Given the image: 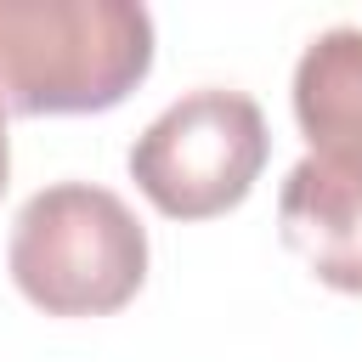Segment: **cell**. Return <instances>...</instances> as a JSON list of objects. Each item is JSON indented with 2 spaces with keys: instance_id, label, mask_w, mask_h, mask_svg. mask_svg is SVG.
Masks as SVG:
<instances>
[{
  "instance_id": "cell-1",
  "label": "cell",
  "mask_w": 362,
  "mask_h": 362,
  "mask_svg": "<svg viewBox=\"0 0 362 362\" xmlns=\"http://www.w3.org/2000/svg\"><path fill=\"white\" fill-rule=\"evenodd\" d=\"M153 68L141 0H0V119L102 113Z\"/></svg>"
},
{
  "instance_id": "cell-2",
  "label": "cell",
  "mask_w": 362,
  "mask_h": 362,
  "mask_svg": "<svg viewBox=\"0 0 362 362\" xmlns=\"http://www.w3.org/2000/svg\"><path fill=\"white\" fill-rule=\"evenodd\" d=\"M6 260L45 317H107L147 277V232L119 192L57 181L17 209Z\"/></svg>"
},
{
  "instance_id": "cell-3",
  "label": "cell",
  "mask_w": 362,
  "mask_h": 362,
  "mask_svg": "<svg viewBox=\"0 0 362 362\" xmlns=\"http://www.w3.org/2000/svg\"><path fill=\"white\" fill-rule=\"evenodd\" d=\"M266 153H272V136H266L260 102L243 90L204 85L170 102L136 136L130 175L153 198V209L175 221H204L232 209L255 187Z\"/></svg>"
},
{
  "instance_id": "cell-4",
  "label": "cell",
  "mask_w": 362,
  "mask_h": 362,
  "mask_svg": "<svg viewBox=\"0 0 362 362\" xmlns=\"http://www.w3.org/2000/svg\"><path fill=\"white\" fill-rule=\"evenodd\" d=\"M283 243L345 294H362V153H305L277 198Z\"/></svg>"
},
{
  "instance_id": "cell-5",
  "label": "cell",
  "mask_w": 362,
  "mask_h": 362,
  "mask_svg": "<svg viewBox=\"0 0 362 362\" xmlns=\"http://www.w3.org/2000/svg\"><path fill=\"white\" fill-rule=\"evenodd\" d=\"M294 119L311 153H362V28H322L294 68Z\"/></svg>"
},
{
  "instance_id": "cell-6",
  "label": "cell",
  "mask_w": 362,
  "mask_h": 362,
  "mask_svg": "<svg viewBox=\"0 0 362 362\" xmlns=\"http://www.w3.org/2000/svg\"><path fill=\"white\" fill-rule=\"evenodd\" d=\"M6 175H11V147H6V124H0V192H6Z\"/></svg>"
}]
</instances>
